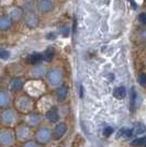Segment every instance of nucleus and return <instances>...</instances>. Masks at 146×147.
<instances>
[{
  "instance_id": "f257e3e1",
  "label": "nucleus",
  "mask_w": 146,
  "mask_h": 147,
  "mask_svg": "<svg viewBox=\"0 0 146 147\" xmlns=\"http://www.w3.org/2000/svg\"><path fill=\"white\" fill-rule=\"evenodd\" d=\"M37 8L42 13L51 12L54 9V1L53 0H39Z\"/></svg>"
},
{
  "instance_id": "f03ea898",
  "label": "nucleus",
  "mask_w": 146,
  "mask_h": 147,
  "mask_svg": "<svg viewBox=\"0 0 146 147\" xmlns=\"http://www.w3.org/2000/svg\"><path fill=\"white\" fill-rule=\"evenodd\" d=\"M24 20H25V23L29 25L30 28H35V26L39 24V18H37L34 13H32V12L28 13V14L25 16Z\"/></svg>"
},
{
  "instance_id": "7ed1b4c3",
  "label": "nucleus",
  "mask_w": 146,
  "mask_h": 147,
  "mask_svg": "<svg viewBox=\"0 0 146 147\" xmlns=\"http://www.w3.org/2000/svg\"><path fill=\"white\" fill-rule=\"evenodd\" d=\"M11 19L7 16H1L0 17V30L2 31H6L9 30L10 26H11Z\"/></svg>"
},
{
  "instance_id": "20e7f679",
  "label": "nucleus",
  "mask_w": 146,
  "mask_h": 147,
  "mask_svg": "<svg viewBox=\"0 0 146 147\" xmlns=\"http://www.w3.org/2000/svg\"><path fill=\"white\" fill-rule=\"evenodd\" d=\"M22 16H23V11L20 8H13L12 10L9 12V18L11 20H16V21L20 20L22 18Z\"/></svg>"
},
{
  "instance_id": "39448f33",
  "label": "nucleus",
  "mask_w": 146,
  "mask_h": 147,
  "mask_svg": "<svg viewBox=\"0 0 146 147\" xmlns=\"http://www.w3.org/2000/svg\"><path fill=\"white\" fill-rule=\"evenodd\" d=\"M43 59V54H40V53H33L29 55L28 57V61L30 64H37Z\"/></svg>"
},
{
  "instance_id": "423d86ee",
  "label": "nucleus",
  "mask_w": 146,
  "mask_h": 147,
  "mask_svg": "<svg viewBox=\"0 0 146 147\" xmlns=\"http://www.w3.org/2000/svg\"><path fill=\"white\" fill-rule=\"evenodd\" d=\"M113 96L116 97V99H123L125 96H126V89L124 87H116L113 91Z\"/></svg>"
},
{
  "instance_id": "0eeeda50",
  "label": "nucleus",
  "mask_w": 146,
  "mask_h": 147,
  "mask_svg": "<svg viewBox=\"0 0 146 147\" xmlns=\"http://www.w3.org/2000/svg\"><path fill=\"white\" fill-rule=\"evenodd\" d=\"M46 117H47V120L52 121V122H56L58 120V112L55 108H53L46 113Z\"/></svg>"
},
{
  "instance_id": "6e6552de",
  "label": "nucleus",
  "mask_w": 146,
  "mask_h": 147,
  "mask_svg": "<svg viewBox=\"0 0 146 147\" xmlns=\"http://www.w3.org/2000/svg\"><path fill=\"white\" fill-rule=\"evenodd\" d=\"M67 93H68V88L65 86L61 87L58 90H57V98L59 101H64L67 97Z\"/></svg>"
},
{
  "instance_id": "1a4fd4ad",
  "label": "nucleus",
  "mask_w": 146,
  "mask_h": 147,
  "mask_svg": "<svg viewBox=\"0 0 146 147\" xmlns=\"http://www.w3.org/2000/svg\"><path fill=\"white\" fill-rule=\"evenodd\" d=\"M23 86V82H22V80L20 79V78H16V79H13L11 81V84H10V87H11V89L14 90V91H17V90H20L21 88Z\"/></svg>"
},
{
  "instance_id": "9d476101",
  "label": "nucleus",
  "mask_w": 146,
  "mask_h": 147,
  "mask_svg": "<svg viewBox=\"0 0 146 147\" xmlns=\"http://www.w3.org/2000/svg\"><path fill=\"white\" fill-rule=\"evenodd\" d=\"M65 131H66L65 124H64V123H61V124L56 127V129H55V138H59V137H62V136L64 135V133H65Z\"/></svg>"
},
{
  "instance_id": "9b49d317",
  "label": "nucleus",
  "mask_w": 146,
  "mask_h": 147,
  "mask_svg": "<svg viewBox=\"0 0 146 147\" xmlns=\"http://www.w3.org/2000/svg\"><path fill=\"white\" fill-rule=\"evenodd\" d=\"M53 56H54V51H53V49H47L43 53V59L46 61H52Z\"/></svg>"
},
{
  "instance_id": "f8f14e48",
  "label": "nucleus",
  "mask_w": 146,
  "mask_h": 147,
  "mask_svg": "<svg viewBox=\"0 0 146 147\" xmlns=\"http://www.w3.org/2000/svg\"><path fill=\"white\" fill-rule=\"evenodd\" d=\"M133 134V129H121L119 131V133H118V136L119 137H121V136H125V137H130V136H132Z\"/></svg>"
},
{
  "instance_id": "ddd939ff",
  "label": "nucleus",
  "mask_w": 146,
  "mask_h": 147,
  "mask_svg": "<svg viewBox=\"0 0 146 147\" xmlns=\"http://www.w3.org/2000/svg\"><path fill=\"white\" fill-rule=\"evenodd\" d=\"M144 144H146V136L141 137V138H136L135 141L132 142L133 146H141V145H144Z\"/></svg>"
},
{
  "instance_id": "4468645a",
  "label": "nucleus",
  "mask_w": 146,
  "mask_h": 147,
  "mask_svg": "<svg viewBox=\"0 0 146 147\" xmlns=\"http://www.w3.org/2000/svg\"><path fill=\"white\" fill-rule=\"evenodd\" d=\"M146 131V125H144L143 123H139L137 125H136V129H135V133L137 135L142 134V133H144Z\"/></svg>"
},
{
  "instance_id": "2eb2a0df",
  "label": "nucleus",
  "mask_w": 146,
  "mask_h": 147,
  "mask_svg": "<svg viewBox=\"0 0 146 147\" xmlns=\"http://www.w3.org/2000/svg\"><path fill=\"white\" fill-rule=\"evenodd\" d=\"M10 57V52L7 49H0V59H8Z\"/></svg>"
},
{
  "instance_id": "dca6fc26",
  "label": "nucleus",
  "mask_w": 146,
  "mask_h": 147,
  "mask_svg": "<svg viewBox=\"0 0 146 147\" xmlns=\"http://www.w3.org/2000/svg\"><path fill=\"white\" fill-rule=\"evenodd\" d=\"M139 82L141 86L146 87V74H141L139 76Z\"/></svg>"
},
{
  "instance_id": "f3484780",
  "label": "nucleus",
  "mask_w": 146,
  "mask_h": 147,
  "mask_svg": "<svg viewBox=\"0 0 146 147\" xmlns=\"http://www.w3.org/2000/svg\"><path fill=\"white\" fill-rule=\"evenodd\" d=\"M131 96H132V98H131V107H132V110H134V103H135V100H136V93L134 91V88L132 89Z\"/></svg>"
},
{
  "instance_id": "a211bd4d",
  "label": "nucleus",
  "mask_w": 146,
  "mask_h": 147,
  "mask_svg": "<svg viewBox=\"0 0 146 147\" xmlns=\"http://www.w3.org/2000/svg\"><path fill=\"white\" fill-rule=\"evenodd\" d=\"M112 132H113V129L111 127V126H107V127H104L103 129V134L105 136H109V135L112 134Z\"/></svg>"
},
{
  "instance_id": "6ab92c4d",
  "label": "nucleus",
  "mask_w": 146,
  "mask_h": 147,
  "mask_svg": "<svg viewBox=\"0 0 146 147\" xmlns=\"http://www.w3.org/2000/svg\"><path fill=\"white\" fill-rule=\"evenodd\" d=\"M139 20H140L141 23H143V24H146V13L145 12L140 13V16H139Z\"/></svg>"
},
{
  "instance_id": "aec40b11",
  "label": "nucleus",
  "mask_w": 146,
  "mask_h": 147,
  "mask_svg": "<svg viewBox=\"0 0 146 147\" xmlns=\"http://www.w3.org/2000/svg\"><path fill=\"white\" fill-rule=\"evenodd\" d=\"M46 38H47V40H55V38H56V34H55L54 32H51V33L47 34Z\"/></svg>"
},
{
  "instance_id": "412c9836",
  "label": "nucleus",
  "mask_w": 146,
  "mask_h": 147,
  "mask_svg": "<svg viewBox=\"0 0 146 147\" xmlns=\"http://www.w3.org/2000/svg\"><path fill=\"white\" fill-rule=\"evenodd\" d=\"M62 34H63V36H68V34H69V28H64L63 31H62Z\"/></svg>"
},
{
  "instance_id": "4be33fe9",
  "label": "nucleus",
  "mask_w": 146,
  "mask_h": 147,
  "mask_svg": "<svg viewBox=\"0 0 146 147\" xmlns=\"http://www.w3.org/2000/svg\"><path fill=\"white\" fill-rule=\"evenodd\" d=\"M128 2H130L132 6H133L134 9H137V5L135 3V1H134V0H128Z\"/></svg>"
},
{
  "instance_id": "5701e85b",
  "label": "nucleus",
  "mask_w": 146,
  "mask_h": 147,
  "mask_svg": "<svg viewBox=\"0 0 146 147\" xmlns=\"http://www.w3.org/2000/svg\"><path fill=\"white\" fill-rule=\"evenodd\" d=\"M76 24H77V23H76V21H74V33H75V31H76Z\"/></svg>"
},
{
  "instance_id": "b1692460",
  "label": "nucleus",
  "mask_w": 146,
  "mask_h": 147,
  "mask_svg": "<svg viewBox=\"0 0 146 147\" xmlns=\"http://www.w3.org/2000/svg\"><path fill=\"white\" fill-rule=\"evenodd\" d=\"M145 147H146V144H145Z\"/></svg>"
}]
</instances>
